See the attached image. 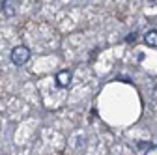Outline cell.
I'll list each match as a JSON object with an SVG mask.
<instances>
[{"label":"cell","instance_id":"cell-3","mask_svg":"<svg viewBox=\"0 0 157 155\" xmlns=\"http://www.w3.org/2000/svg\"><path fill=\"white\" fill-rule=\"evenodd\" d=\"M144 43L148 47H157V30H148L144 34Z\"/></svg>","mask_w":157,"mask_h":155},{"label":"cell","instance_id":"cell-2","mask_svg":"<svg viewBox=\"0 0 157 155\" xmlns=\"http://www.w3.org/2000/svg\"><path fill=\"white\" fill-rule=\"evenodd\" d=\"M54 81H56L58 88H67L69 82H71V73L69 71H58L56 77H54Z\"/></svg>","mask_w":157,"mask_h":155},{"label":"cell","instance_id":"cell-5","mask_svg":"<svg viewBox=\"0 0 157 155\" xmlns=\"http://www.w3.org/2000/svg\"><path fill=\"white\" fill-rule=\"evenodd\" d=\"M144 155H157V146H150V148L144 151Z\"/></svg>","mask_w":157,"mask_h":155},{"label":"cell","instance_id":"cell-4","mask_svg":"<svg viewBox=\"0 0 157 155\" xmlns=\"http://www.w3.org/2000/svg\"><path fill=\"white\" fill-rule=\"evenodd\" d=\"M2 11H4V15H6V17H13V15H15V6H13V2L6 0V2H4V8H2Z\"/></svg>","mask_w":157,"mask_h":155},{"label":"cell","instance_id":"cell-1","mask_svg":"<svg viewBox=\"0 0 157 155\" xmlns=\"http://www.w3.org/2000/svg\"><path fill=\"white\" fill-rule=\"evenodd\" d=\"M10 58H11V62H13L15 66H25V64L30 60V49H28V47H25V45L13 47V51H11Z\"/></svg>","mask_w":157,"mask_h":155}]
</instances>
